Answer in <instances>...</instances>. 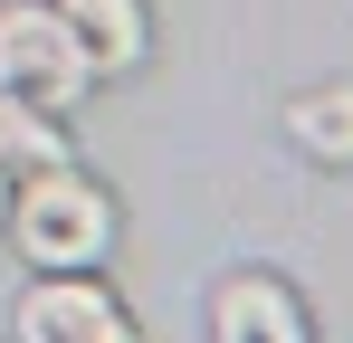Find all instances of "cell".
Returning a JSON list of instances; mask_svg holds the SVG:
<instances>
[{"label": "cell", "mask_w": 353, "mask_h": 343, "mask_svg": "<svg viewBox=\"0 0 353 343\" xmlns=\"http://www.w3.org/2000/svg\"><path fill=\"white\" fill-rule=\"evenodd\" d=\"M287 124H296V143H305V153L353 163V86H315V96H296Z\"/></svg>", "instance_id": "obj_6"}, {"label": "cell", "mask_w": 353, "mask_h": 343, "mask_svg": "<svg viewBox=\"0 0 353 343\" xmlns=\"http://www.w3.org/2000/svg\"><path fill=\"white\" fill-rule=\"evenodd\" d=\"M210 315H220V334L230 343H296L305 334V315H296V295L287 286H268V277H239V286H220V305H210Z\"/></svg>", "instance_id": "obj_5"}, {"label": "cell", "mask_w": 353, "mask_h": 343, "mask_svg": "<svg viewBox=\"0 0 353 343\" xmlns=\"http://www.w3.org/2000/svg\"><path fill=\"white\" fill-rule=\"evenodd\" d=\"M19 334H39V343H124V315H115V295L105 286H29L19 295Z\"/></svg>", "instance_id": "obj_3"}, {"label": "cell", "mask_w": 353, "mask_h": 343, "mask_svg": "<svg viewBox=\"0 0 353 343\" xmlns=\"http://www.w3.org/2000/svg\"><path fill=\"white\" fill-rule=\"evenodd\" d=\"M105 238H115L105 191H96V181H77L67 163H48L29 191H19V248H29L39 267H86Z\"/></svg>", "instance_id": "obj_1"}, {"label": "cell", "mask_w": 353, "mask_h": 343, "mask_svg": "<svg viewBox=\"0 0 353 343\" xmlns=\"http://www.w3.org/2000/svg\"><path fill=\"white\" fill-rule=\"evenodd\" d=\"M58 19L77 29L86 67H134L143 57V0H58Z\"/></svg>", "instance_id": "obj_4"}, {"label": "cell", "mask_w": 353, "mask_h": 343, "mask_svg": "<svg viewBox=\"0 0 353 343\" xmlns=\"http://www.w3.org/2000/svg\"><path fill=\"white\" fill-rule=\"evenodd\" d=\"M0 163H29V172L67 163V134L29 105V96H10V86H0Z\"/></svg>", "instance_id": "obj_7"}, {"label": "cell", "mask_w": 353, "mask_h": 343, "mask_svg": "<svg viewBox=\"0 0 353 343\" xmlns=\"http://www.w3.org/2000/svg\"><path fill=\"white\" fill-rule=\"evenodd\" d=\"M0 210H10V191H0Z\"/></svg>", "instance_id": "obj_8"}, {"label": "cell", "mask_w": 353, "mask_h": 343, "mask_svg": "<svg viewBox=\"0 0 353 343\" xmlns=\"http://www.w3.org/2000/svg\"><path fill=\"white\" fill-rule=\"evenodd\" d=\"M0 86L29 105H67L86 86V48L58 10H0Z\"/></svg>", "instance_id": "obj_2"}]
</instances>
